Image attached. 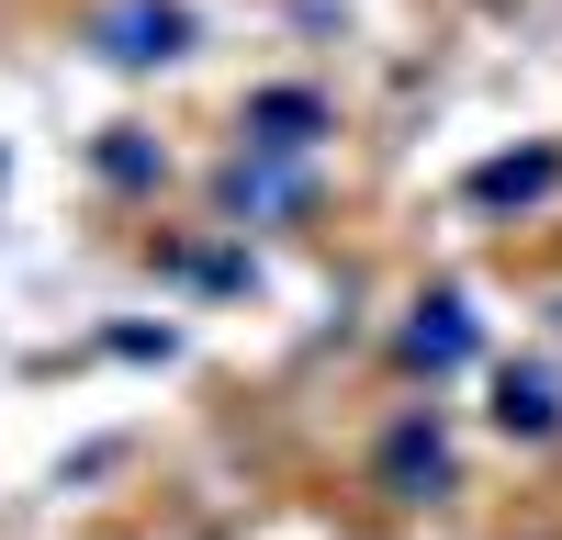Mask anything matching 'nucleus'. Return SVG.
Wrapping results in <instances>:
<instances>
[{
    "label": "nucleus",
    "instance_id": "nucleus-8",
    "mask_svg": "<svg viewBox=\"0 0 562 540\" xmlns=\"http://www.w3.org/2000/svg\"><path fill=\"white\" fill-rule=\"evenodd\" d=\"M562 192V147H551V135H529V147H495L473 180H461V203H473V214H540Z\"/></svg>",
    "mask_w": 562,
    "mask_h": 540
},
{
    "label": "nucleus",
    "instance_id": "nucleus-5",
    "mask_svg": "<svg viewBox=\"0 0 562 540\" xmlns=\"http://www.w3.org/2000/svg\"><path fill=\"white\" fill-rule=\"evenodd\" d=\"M248 248H259V237H237V225H225V237H158L147 270L180 282L192 304H259V259H248Z\"/></svg>",
    "mask_w": 562,
    "mask_h": 540
},
{
    "label": "nucleus",
    "instance_id": "nucleus-2",
    "mask_svg": "<svg viewBox=\"0 0 562 540\" xmlns=\"http://www.w3.org/2000/svg\"><path fill=\"white\" fill-rule=\"evenodd\" d=\"M203 45V12L192 0H90L79 12V57H102L113 79H158Z\"/></svg>",
    "mask_w": 562,
    "mask_h": 540
},
{
    "label": "nucleus",
    "instance_id": "nucleus-7",
    "mask_svg": "<svg viewBox=\"0 0 562 540\" xmlns=\"http://www.w3.org/2000/svg\"><path fill=\"white\" fill-rule=\"evenodd\" d=\"M495 428H506V439H529V450L562 439V349H518V360H495Z\"/></svg>",
    "mask_w": 562,
    "mask_h": 540
},
{
    "label": "nucleus",
    "instance_id": "nucleus-11",
    "mask_svg": "<svg viewBox=\"0 0 562 540\" xmlns=\"http://www.w3.org/2000/svg\"><path fill=\"white\" fill-rule=\"evenodd\" d=\"M551 338H562V293H551Z\"/></svg>",
    "mask_w": 562,
    "mask_h": 540
},
{
    "label": "nucleus",
    "instance_id": "nucleus-4",
    "mask_svg": "<svg viewBox=\"0 0 562 540\" xmlns=\"http://www.w3.org/2000/svg\"><path fill=\"white\" fill-rule=\"evenodd\" d=\"M371 484H383L394 507H439V495L461 484V450H450V417H439V405H405V417L371 439Z\"/></svg>",
    "mask_w": 562,
    "mask_h": 540
},
{
    "label": "nucleus",
    "instance_id": "nucleus-3",
    "mask_svg": "<svg viewBox=\"0 0 562 540\" xmlns=\"http://www.w3.org/2000/svg\"><path fill=\"white\" fill-rule=\"evenodd\" d=\"M484 360V315H473V293L461 282H428L405 304V327H394V372L405 383H450V372H473Z\"/></svg>",
    "mask_w": 562,
    "mask_h": 540
},
{
    "label": "nucleus",
    "instance_id": "nucleus-10",
    "mask_svg": "<svg viewBox=\"0 0 562 540\" xmlns=\"http://www.w3.org/2000/svg\"><path fill=\"white\" fill-rule=\"evenodd\" d=\"M102 349H113V360H135V372H169V360H180V327H147V315H113V327H102Z\"/></svg>",
    "mask_w": 562,
    "mask_h": 540
},
{
    "label": "nucleus",
    "instance_id": "nucleus-6",
    "mask_svg": "<svg viewBox=\"0 0 562 540\" xmlns=\"http://www.w3.org/2000/svg\"><path fill=\"white\" fill-rule=\"evenodd\" d=\"M237 135H259V147H338V90L326 79H270V90H248L237 102Z\"/></svg>",
    "mask_w": 562,
    "mask_h": 540
},
{
    "label": "nucleus",
    "instance_id": "nucleus-9",
    "mask_svg": "<svg viewBox=\"0 0 562 540\" xmlns=\"http://www.w3.org/2000/svg\"><path fill=\"white\" fill-rule=\"evenodd\" d=\"M90 180H102L113 203H158V192H169V147H158V124H102V135H90Z\"/></svg>",
    "mask_w": 562,
    "mask_h": 540
},
{
    "label": "nucleus",
    "instance_id": "nucleus-1",
    "mask_svg": "<svg viewBox=\"0 0 562 540\" xmlns=\"http://www.w3.org/2000/svg\"><path fill=\"white\" fill-rule=\"evenodd\" d=\"M203 192H214V225L281 237V225H315L326 214V169H315V147H259V135H237V158H225Z\"/></svg>",
    "mask_w": 562,
    "mask_h": 540
}]
</instances>
